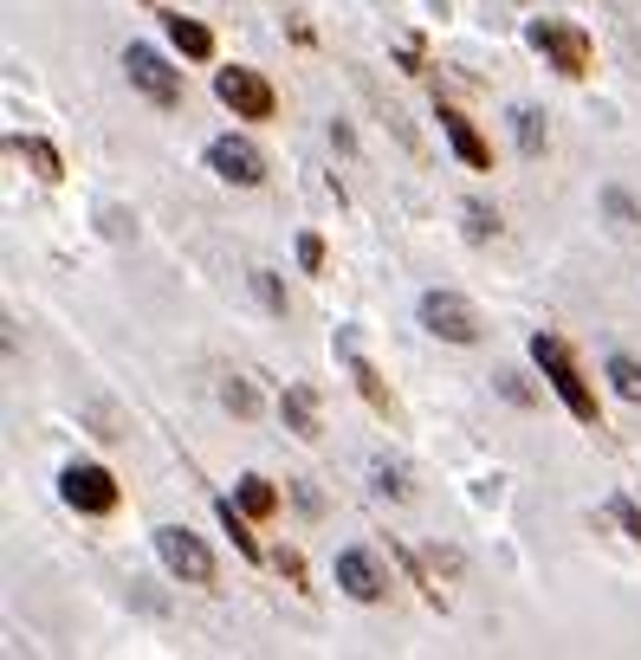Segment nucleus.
<instances>
[{
  "mask_svg": "<svg viewBox=\"0 0 641 660\" xmlns=\"http://www.w3.org/2000/svg\"><path fill=\"white\" fill-rule=\"evenodd\" d=\"M531 357H538V369H544V382L564 396V408L583 421V428H597V396H590V382H583V369H577V357H570L564 337H531Z\"/></svg>",
  "mask_w": 641,
  "mask_h": 660,
  "instance_id": "obj_1",
  "label": "nucleus"
},
{
  "mask_svg": "<svg viewBox=\"0 0 641 660\" xmlns=\"http://www.w3.org/2000/svg\"><path fill=\"white\" fill-rule=\"evenodd\" d=\"M156 557H162V570H169L176 583H189V589L214 583V550L201 544L189 524H162V531H156Z\"/></svg>",
  "mask_w": 641,
  "mask_h": 660,
  "instance_id": "obj_2",
  "label": "nucleus"
},
{
  "mask_svg": "<svg viewBox=\"0 0 641 660\" xmlns=\"http://www.w3.org/2000/svg\"><path fill=\"white\" fill-rule=\"evenodd\" d=\"M421 330L441 337V343H480V311L460 292H421Z\"/></svg>",
  "mask_w": 641,
  "mask_h": 660,
  "instance_id": "obj_3",
  "label": "nucleus"
},
{
  "mask_svg": "<svg viewBox=\"0 0 641 660\" xmlns=\"http://www.w3.org/2000/svg\"><path fill=\"white\" fill-rule=\"evenodd\" d=\"M214 98H221L233 117H247V123H266V117L279 110V98H272L266 72H253V66H227V72L214 78Z\"/></svg>",
  "mask_w": 641,
  "mask_h": 660,
  "instance_id": "obj_4",
  "label": "nucleus"
},
{
  "mask_svg": "<svg viewBox=\"0 0 641 660\" xmlns=\"http://www.w3.org/2000/svg\"><path fill=\"white\" fill-rule=\"evenodd\" d=\"M123 72H130V84H137L150 104H162V110L182 104V72H176L156 46H130V52H123Z\"/></svg>",
  "mask_w": 641,
  "mask_h": 660,
  "instance_id": "obj_5",
  "label": "nucleus"
},
{
  "mask_svg": "<svg viewBox=\"0 0 641 660\" xmlns=\"http://www.w3.org/2000/svg\"><path fill=\"white\" fill-rule=\"evenodd\" d=\"M531 46H538L564 78L590 72V39H583V27H570V20H531Z\"/></svg>",
  "mask_w": 641,
  "mask_h": 660,
  "instance_id": "obj_6",
  "label": "nucleus"
},
{
  "mask_svg": "<svg viewBox=\"0 0 641 660\" xmlns=\"http://www.w3.org/2000/svg\"><path fill=\"white\" fill-rule=\"evenodd\" d=\"M59 492H66V506H72V512H91V518L117 512V479L104 473V467H91V460L66 467V473H59Z\"/></svg>",
  "mask_w": 641,
  "mask_h": 660,
  "instance_id": "obj_7",
  "label": "nucleus"
},
{
  "mask_svg": "<svg viewBox=\"0 0 641 660\" xmlns=\"http://www.w3.org/2000/svg\"><path fill=\"white\" fill-rule=\"evenodd\" d=\"M331 570H338V589L350 596V602H382V596H389V570L377 563V550L343 544Z\"/></svg>",
  "mask_w": 641,
  "mask_h": 660,
  "instance_id": "obj_8",
  "label": "nucleus"
},
{
  "mask_svg": "<svg viewBox=\"0 0 641 660\" xmlns=\"http://www.w3.org/2000/svg\"><path fill=\"white\" fill-rule=\"evenodd\" d=\"M208 169L233 188H260L266 182V156L247 143V137H214V143H208Z\"/></svg>",
  "mask_w": 641,
  "mask_h": 660,
  "instance_id": "obj_9",
  "label": "nucleus"
},
{
  "mask_svg": "<svg viewBox=\"0 0 641 660\" xmlns=\"http://www.w3.org/2000/svg\"><path fill=\"white\" fill-rule=\"evenodd\" d=\"M441 130H448V143H453V156L467 162V169H492V149H487V137L460 117V110H441Z\"/></svg>",
  "mask_w": 641,
  "mask_h": 660,
  "instance_id": "obj_10",
  "label": "nucleus"
},
{
  "mask_svg": "<svg viewBox=\"0 0 641 660\" xmlns=\"http://www.w3.org/2000/svg\"><path fill=\"white\" fill-rule=\"evenodd\" d=\"M169 39H176L182 59H214V33L201 20H189V13H169Z\"/></svg>",
  "mask_w": 641,
  "mask_h": 660,
  "instance_id": "obj_11",
  "label": "nucleus"
},
{
  "mask_svg": "<svg viewBox=\"0 0 641 660\" xmlns=\"http://www.w3.org/2000/svg\"><path fill=\"white\" fill-rule=\"evenodd\" d=\"M338 357L350 363V376H357V389H363V402H370V408H395V402H389V389H382V376L370 369V357H363L357 343H338Z\"/></svg>",
  "mask_w": 641,
  "mask_h": 660,
  "instance_id": "obj_12",
  "label": "nucleus"
},
{
  "mask_svg": "<svg viewBox=\"0 0 641 660\" xmlns=\"http://www.w3.org/2000/svg\"><path fill=\"white\" fill-rule=\"evenodd\" d=\"M279 414H286V428L299 440H318V402H311V389H286V396H279Z\"/></svg>",
  "mask_w": 641,
  "mask_h": 660,
  "instance_id": "obj_13",
  "label": "nucleus"
},
{
  "mask_svg": "<svg viewBox=\"0 0 641 660\" xmlns=\"http://www.w3.org/2000/svg\"><path fill=\"white\" fill-rule=\"evenodd\" d=\"M603 376H609V389H615L622 402H635V408H641V363H635V357H609Z\"/></svg>",
  "mask_w": 641,
  "mask_h": 660,
  "instance_id": "obj_14",
  "label": "nucleus"
},
{
  "mask_svg": "<svg viewBox=\"0 0 641 660\" xmlns=\"http://www.w3.org/2000/svg\"><path fill=\"white\" fill-rule=\"evenodd\" d=\"M370 473H377V492H382V499H415V486H409V467H402V460L377 453V467H370Z\"/></svg>",
  "mask_w": 641,
  "mask_h": 660,
  "instance_id": "obj_15",
  "label": "nucleus"
},
{
  "mask_svg": "<svg viewBox=\"0 0 641 660\" xmlns=\"http://www.w3.org/2000/svg\"><path fill=\"white\" fill-rule=\"evenodd\" d=\"M233 499H240V512H247V518H266L272 506H279V492H272V486H266L260 473H247V479H240V492H233Z\"/></svg>",
  "mask_w": 641,
  "mask_h": 660,
  "instance_id": "obj_16",
  "label": "nucleus"
},
{
  "mask_svg": "<svg viewBox=\"0 0 641 660\" xmlns=\"http://www.w3.org/2000/svg\"><path fill=\"white\" fill-rule=\"evenodd\" d=\"M20 149H27V162L39 169V182H59V176H66V169H59V149H52V143H39V137H27Z\"/></svg>",
  "mask_w": 641,
  "mask_h": 660,
  "instance_id": "obj_17",
  "label": "nucleus"
},
{
  "mask_svg": "<svg viewBox=\"0 0 641 660\" xmlns=\"http://www.w3.org/2000/svg\"><path fill=\"white\" fill-rule=\"evenodd\" d=\"M512 123H519V130H512V137H519V149H525V156H538V149H544V117H538V110H512Z\"/></svg>",
  "mask_w": 641,
  "mask_h": 660,
  "instance_id": "obj_18",
  "label": "nucleus"
},
{
  "mask_svg": "<svg viewBox=\"0 0 641 660\" xmlns=\"http://www.w3.org/2000/svg\"><path fill=\"white\" fill-rule=\"evenodd\" d=\"M609 518H615V524H622V531L641 544V506L629 499V492H615V499H609Z\"/></svg>",
  "mask_w": 641,
  "mask_h": 660,
  "instance_id": "obj_19",
  "label": "nucleus"
},
{
  "mask_svg": "<svg viewBox=\"0 0 641 660\" xmlns=\"http://www.w3.org/2000/svg\"><path fill=\"white\" fill-rule=\"evenodd\" d=\"M221 402L233 408V414H253V408H260V396H253V389H247V382L233 376V382H227V389H221Z\"/></svg>",
  "mask_w": 641,
  "mask_h": 660,
  "instance_id": "obj_20",
  "label": "nucleus"
},
{
  "mask_svg": "<svg viewBox=\"0 0 641 660\" xmlns=\"http://www.w3.org/2000/svg\"><path fill=\"white\" fill-rule=\"evenodd\" d=\"M467 233H473V240H492V233H499V214H487L480 201H467Z\"/></svg>",
  "mask_w": 641,
  "mask_h": 660,
  "instance_id": "obj_21",
  "label": "nucleus"
},
{
  "mask_svg": "<svg viewBox=\"0 0 641 660\" xmlns=\"http://www.w3.org/2000/svg\"><path fill=\"white\" fill-rule=\"evenodd\" d=\"M253 298H260L266 311H286V292H279V279H272V272H253Z\"/></svg>",
  "mask_w": 641,
  "mask_h": 660,
  "instance_id": "obj_22",
  "label": "nucleus"
},
{
  "mask_svg": "<svg viewBox=\"0 0 641 660\" xmlns=\"http://www.w3.org/2000/svg\"><path fill=\"white\" fill-rule=\"evenodd\" d=\"M299 266H304V272H318V266H324V240H318V233H304V240H299Z\"/></svg>",
  "mask_w": 641,
  "mask_h": 660,
  "instance_id": "obj_23",
  "label": "nucleus"
},
{
  "mask_svg": "<svg viewBox=\"0 0 641 660\" xmlns=\"http://www.w3.org/2000/svg\"><path fill=\"white\" fill-rule=\"evenodd\" d=\"M603 201H609V214L622 220V227H635V201H629V194H615V188H609Z\"/></svg>",
  "mask_w": 641,
  "mask_h": 660,
  "instance_id": "obj_24",
  "label": "nucleus"
}]
</instances>
